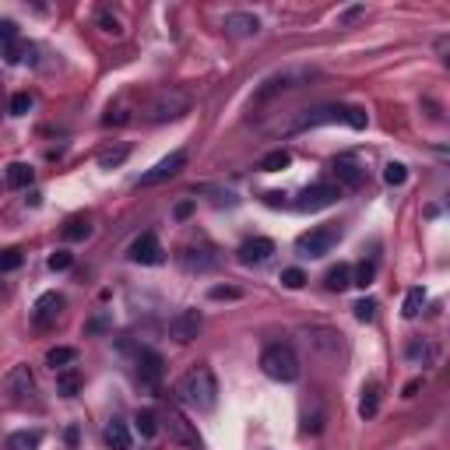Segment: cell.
Listing matches in <instances>:
<instances>
[{
	"label": "cell",
	"instance_id": "1",
	"mask_svg": "<svg viewBox=\"0 0 450 450\" xmlns=\"http://www.w3.org/2000/svg\"><path fill=\"white\" fill-rule=\"evenodd\" d=\"M176 397H179V404H186L197 415L211 411L218 404V380H214L211 366H190L176 380Z\"/></svg>",
	"mask_w": 450,
	"mask_h": 450
},
{
	"label": "cell",
	"instance_id": "2",
	"mask_svg": "<svg viewBox=\"0 0 450 450\" xmlns=\"http://www.w3.org/2000/svg\"><path fill=\"white\" fill-rule=\"evenodd\" d=\"M261 369H264V376H271L278 383H292V380H299V355L285 341L268 345L264 355H261Z\"/></svg>",
	"mask_w": 450,
	"mask_h": 450
},
{
	"label": "cell",
	"instance_id": "3",
	"mask_svg": "<svg viewBox=\"0 0 450 450\" xmlns=\"http://www.w3.org/2000/svg\"><path fill=\"white\" fill-rule=\"evenodd\" d=\"M320 123H348L352 130H362L369 123V116L359 106H320L299 120V127H320Z\"/></svg>",
	"mask_w": 450,
	"mask_h": 450
},
{
	"label": "cell",
	"instance_id": "4",
	"mask_svg": "<svg viewBox=\"0 0 450 450\" xmlns=\"http://www.w3.org/2000/svg\"><path fill=\"white\" fill-rule=\"evenodd\" d=\"M4 390H8V397L18 404V408H39V387H36V376H32V369L29 366H15L8 376H4Z\"/></svg>",
	"mask_w": 450,
	"mask_h": 450
},
{
	"label": "cell",
	"instance_id": "5",
	"mask_svg": "<svg viewBox=\"0 0 450 450\" xmlns=\"http://www.w3.org/2000/svg\"><path fill=\"white\" fill-rule=\"evenodd\" d=\"M334 243H338V229L320 225V229H310L296 240V250H299V257H324V254H331Z\"/></svg>",
	"mask_w": 450,
	"mask_h": 450
},
{
	"label": "cell",
	"instance_id": "6",
	"mask_svg": "<svg viewBox=\"0 0 450 450\" xmlns=\"http://www.w3.org/2000/svg\"><path fill=\"white\" fill-rule=\"evenodd\" d=\"M165 429H169V439L179 446V450H200V432H197V425L183 415V411H169V418H165Z\"/></svg>",
	"mask_w": 450,
	"mask_h": 450
},
{
	"label": "cell",
	"instance_id": "7",
	"mask_svg": "<svg viewBox=\"0 0 450 450\" xmlns=\"http://www.w3.org/2000/svg\"><path fill=\"white\" fill-rule=\"evenodd\" d=\"M186 106H190V99L183 95V92H162V95H155V102L148 106V120L151 123H162V120H176V116H183L186 113Z\"/></svg>",
	"mask_w": 450,
	"mask_h": 450
},
{
	"label": "cell",
	"instance_id": "8",
	"mask_svg": "<svg viewBox=\"0 0 450 450\" xmlns=\"http://www.w3.org/2000/svg\"><path fill=\"white\" fill-rule=\"evenodd\" d=\"M183 169H186V151H169L162 162H155V165L137 179V186H158V183H165V179L179 176Z\"/></svg>",
	"mask_w": 450,
	"mask_h": 450
},
{
	"label": "cell",
	"instance_id": "9",
	"mask_svg": "<svg viewBox=\"0 0 450 450\" xmlns=\"http://www.w3.org/2000/svg\"><path fill=\"white\" fill-rule=\"evenodd\" d=\"M162 373H165L162 355L151 352V348H141V355H137V383H141V390L155 394L162 387Z\"/></svg>",
	"mask_w": 450,
	"mask_h": 450
},
{
	"label": "cell",
	"instance_id": "10",
	"mask_svg": "<svg viewBox=\"0 0 450 450\" xmlns=\"http://www.w3.org/2000/svg\"><path fill=\"white\" fill-rule=\"evenodd\" d=\"M200 324H204L200 310H179V313L169 320V338H172V341H179V345H186V341H193V338H197Z\"/></svg>",
	"mask_w": 450,
	"mask_h": 450
},
{
	"label": "cell",
	"instance_id": "11",
	"mask_svg": "<svg viewBox=\"0 0 450 450\" xmlns=\"http://www.w3.org/2000/svg\"><path fill=\"white\" fill-rule=\"evenodd\" d=\"M334 200H338V186L334 183H313V186L303 190V197L296 200V207L299 211H320V207H327Z\"/></svg>",
	"mask_w": 450,
	"mask_h": 450
},
{
	"label": "cell",
	"instance_id": "12",
	"mask_svg": "<svg viewBox=\"0 0 450 450\" xmlns=\"http://www.w3.org/2000/svg\"><path fill=\"white\" fill-rule=\"evenodd\" d=\"M60 310H64V296L60 292H43L39 299H36V306H32V320H36V327H53L57 324V317H60Z\"/></svg>",
	"mask_w": 450,
	"mask_h": 450
},
{
	"label": "cell",
	"instance_id": "13",
	"mask_svg": "<svg viewBox=\"0 0 450 450\" xmlns=\"http://www.w3.org/2000/svg\"><path fill=\"white\" fill-rule=\"evenodd\" d=\"M130 261L134 264H162V243L155 240V233H144L130 243Z\"/></svg>",
	"mask_w": 450,
	"mask_h": 450
},
{
	"label": "cell",
	"instance_id": "14",
	"mask_svg": "<svg viewBox=\"0 0 450 450\" xmlns=\"http://www.w3.org/2000/svg\"><path fill=\"white\" fill-rule=\"evenodd\" d=\"M0 57L8 64H18L25 57V46L18 39V25L15 22H0Z\"/></svg>",
	"mask_w": 450,
	"mask_h": 450
},
{
	"label": "cell",
	"instance_id": "15",
	"mask_svg": "<svg viewBox=\"0 0 450 450\" xmlns=\"http://www.w3.org/2000/svg\"><path fill=\"white\" fill-rule=\"evenodd\" d=\"M236 254H240L243 264H264V261L275 254V243H271L268 236H254V240H243Z\"/></svg>",
	"mask_w": 450,
	"mask_h": 450
},
{
	"label": "cell",
	"instance_id": "16",
	"mask_svg": "<svg viewBox=\"0 0 450 450\" xmlns=\"http://www.w3.org/2000/svg\"><path fill=\"white\" fill-rule=\"evenodd\" d=\"M225 32H229L233 39H250V36L261 32V22H257V15L233 11V15H225Z\"/></svg>",
	"mask_w": 450,
	"mask_h": 450
},
{
	"label": "cell",
	"instance_id": "17",
	"mask_svg": "<svg viewBox=\"0 0 450 450\" xmlns=\"http://www.w3.org/2000/svg\"><path fill=\"white\" fill-rule=\"evenodd\" d=\"M334 176H338V183L341 186H359L362 183V176H366V169L352 158V155H341V158H334Z\"/></svg>",
	"mask_w": 450,
	"mask_h": 450
},
{
	"label": "cell",
	"instance_id": "18",
	"mask_svg": "<svg viewBox=\"0 0 450 450\" xmlns=\"http://www.w3.org/2000/svg\"><path fill=\"white\" fill-rule=\"evenodd\" d=\"M106 446L109 450H130V429H127V422L113 418L106 425Z\"/></svg>",
	"mask_w": 450,
	"mask_h": 450
},
{
	"label": "cell",
	"instance_id": "19",
	"mask_svg": "<svg viewBox=\"0 0 450 450\" xmlns=\"http://www.w3.org/2000/svg\"><path fill=\"white\" fill-rule=\"evenodd\" d=\"M39 443H43L39 429H22V432H11L8 436L4 450H39Z\"/></svg>",
	"mask_w": 450,
	"mask_h": 450
},
{
	"label": "cell",
	"instance_id": "20",
	"mask_svg": "<svg viewBox=\"0 0 450 450\" xmlns=\"http://www.w3.org/2000/svg\"><path fill=\"white\" fill-rule=\"evenodd\" d=\"M74 362H78V352L67 348V345H57V348L46 352V366H50L53 373H60V369H67V366H74Z\"/></svg>",
	"mask_w": 450,
	"mask_h": 450
},
{
	"label": "cell",
	"instance_id": "21",
	"mask_svg": "<svg viewBox=\"0 0 450 450\" xmlns=\"http://www.w3.org/2000/svg\"><path fill=\"white\" fill-rule=\"evenodd\" d=\"M57 390H60L64 397H74V394L81 390V373H78V366H67V369L57 373Z\"/></svg>",
	"mask_w": 450,
	"mask_h": 450
},
{
	"label": "cell",
	"instance_id": "22",
	"mask_svg": "<svg viewBox=\"0 0 450 450\" xmlns=\"http://www.w3.org/2000/svg\"><path fill=\"white\" fill-rule=\"evenodd\" d=\"M324 282H327V289H331V292H345V289L352 285V268H348V264H334V268L327 271V278H324Z\"/></svg>",
	"mask_w": 450,
	"mask_h": 450
},
{
	"label": "cell",
	"instance_id": "23",
	"mask_svg": "<svg viewBox=\"0 0 450 450\" xmlns=\"http://www.w3.org/2000/svg\"><path fill=\"white\" fill-rule=\"evenodd\" d=\"M422 306H425V289H418V285L408 289V292H404V303H401V313H404L408 320H415V317L422 313Z\"/></svg>",
	"mask_w": 450,
	"mask_h": 450
},
{
	"label": "cell",
	"instance_id": "24",
	"mask_svg": "<svg viewBox=\"0 0 450 450\" xmlns=\"http://www.w3.org/2000/svg\"><path fill=\"white\" fill-rule=\"evenodd\" d=\"M32 165H25V162H11L8 165V186H15V190H22V186H29L32 183Z\"/></svg>",
	"mask_w": 450,
	"mask_h": 450
},
{
	"label": "cell",
	"instance_id": "25",
	"mask_svg": "<svg viewBox=\"0 0 450 450\" xmlns=\"http://www.w3.org/2000/svg\"><path fill=\"white\" fill-rule=\"evenodd\" d=\"M289 162H292V155H289L285 148H275V151H268V155L261 158V169H264V172H282Z\"/></svg>",
	"mask_w": 450,
	"mask_h": 450
},
{
	"label": "cell",
	"instance_id": "26",
	"mask_svg": "<svg viewBox=\"0 0 450 450\" xmlns=\"http://www.w3.org/2000/svg\"><path fill=\"white\" fill-rule=\"evenodd\" d=\"M134 422H137V432H141L144 439H151V436L158 432V418H155V411H151V408L137 411V415H134Z\"/></svg>",
	"mask_w": 450,
	"mask_h": 450
},
{
	"label": "cell",
	"instance_id": "27",
	"mask_svg": "<svg viewBox=\"0 0 450 450\" xmlns=\"http://www.w3.org/2000/svg\"><path fill=\"white\" fill-rule=\"evenodd\" d=\"M376 408H380V397H376V383H369V387L362 390V401H359V415H362V418H373V415H376Z\"/></svg>",
	"mask_w": 450,
	"mask_h": 450
},
{
	"label": "cell",
	"instance_id": "28",
	"mask_svg": "<svg viewBox=\"0 0 450 450\" xmlns=\"http://www.w3.org/2000/svg\"><path fill=\"white\" fill-rule=\"evenodd\" d=\"M373 278H376V264L373 261H362L359 268H352V285H362L366 289Z\"/></svg>",
	"mask_w": 450,
	"mask_h": 450
},
{
	"label": "cell",
	"instance_id": "29",
	"mask_svg": "<svg viewBox=\"0 0 450 450\" xmlns=\"http://www.w3.org/2000/svg\"><path fill=\"white\" fill-rule=\"evenodd\" d=\"M408 179V169L401 165V162H387V169H383V183L387 186H401Z\"/></svg>",
	"mask_w": 450,
	"mask_h": 450
},
{
	"label": "cell",
	"instance_id": "30",
	"mask_svg": "<svg viewBox=\"0 0 450 450\" xmlns=\"http://www.w3.org/2000/svg\"><path fill=\"white\" fill-rule=\"evenodd\" d=\"M92 233V225L85 221V218H74V221H67V229H64V240H85Z\"/></svg>",
	"mask_w": 450,
	"mask_h": 450
},
{
	"label": "cell",
	"instance_id": "31",
	"mask_svg": "<svg viewBox=\"0 0 450 450\" xmlns=\"http://www.w3.org/2000/svg\"><path fill=\"white\" fill-rule=\"evenodd\" d=\"M22 268V250H0V275Z\"/></svg>",
	"mask_w": 450,
	"mask_h": 450
},
{
	"label": "cell",
	"instance_id": "32",
	"mask_svg": "<svg viewBox=\"0 0 450 450\" xmlns=\"http://www.w3.org/2000/svg\"><path fill=\"white\" fill-rule=\"evenodd\" d=\"M127 155H130L127 148H109V151H102V155H99V165H102V169H113V165L127 162Z\"/></svg>",
	"mask_w": 450,
	"mask_h": 450
},
{
	"label": "cell",
	"instance_id": "33",
	"mask_svg": "<svg viewBox=\"0 0 450 450\" xmlns=\"http://www.w3.org/2000/svg\"><path fill=\"white\" fill-rule=\"evenodd\" d=\"M282 285H285V289H303V285H306V275H303L299 268H285V271H282Z\"/></svg>",
	"mask_w": 450,
	"mask_h": 450
},
{
	"label": "cell",
	"instance_id": "34",
	"mask_svg": "<svg viewBox=\"0 0 450 450\" xmlns=\"http://www.w3.org/2000/svg\"><path fill=\"white\" fill-rule=\"evenodd\" d=\"M352 310H355V317H359L362 324H369V320L376 317V299H359Z\"/></svg>",
	"mask_w": 450,
	"mask_h": 450
},
{
	"label": "cell",
	"instance_id": "35",
	"mask_svg": "<svg viewBox=\"0 0 450 450\" xmlns=\"http://www.w3.org/2000/svg\"><path fill=\"white\" fill-rule=\"evenodd\" d=\"M99 25H102V32H106V36H123V25H120L109 11H102V15H99Z\"/></svg>",
	"mask_w": 450,
	"mask_h": 450
},
{
	"label": "cell",
	"instance_id": "36",
	"mask_svg": "<svg viewBox=\"0 0 450 450\" xmlns=\"http://www.w3.org/2000/svg\"><path fill=\"white\" fill-rule=\"evenodd\" d=\"M29 109H32V95H25V92H18V95L11 99V113H15V116H25Z\"/></svg>",
	"mask_w": 450,
	"mask_h": 450
},
{
	"label": "cell",
	"instance_id": "37",
	"mask_svg": "<svg viewBox=\"0 0 450 450\" xmlns=\"http://www.w3.org/2000/svg\"><path fill=\"white\" fill-rule=\"evenodd\" d=\"M71 261H74V257H71L67 250H57V254L50 257V271H67V268H71Z\"/></svg>",
	"mask_w": 450,
	"mask_h": 450
},
{
	"label": "cell",
	"instance_id": "38",
	"mask_svg": "<svg viewBox=\"0 0 450 450\" xmlns=\"http://www.w3.org/2000/svg\"><path fill=\"white\" fill-rule=\"evenodd\" d=\"M207 296H211V299H240V289H233V285H214Z\"/></svg>",
	"mask_w": 450,
	"mask_h": 450
},
{
	"label": "cell",
	"instance_id": "39",
	"mask_svg": "<svg viewBox=\"0 0 450 450\" xmlns=\"http://www.w3.org/2000/svg\"><path fill=\"white\" fill-rule=\"evenodd\" d=\"M102 123H106V127H113V123L120 127V123H127V113H123V109H116V113H109V116H106Z\"/></svg>",
	"mask_w": 450,
	"mask_h": 450
},
{
	"label": "cell",
	"instance_id": "40",
	"mask_svg": "<svg viewBox=\"0 0 450 450\" xmlns=\"http://www.w3.org/2000/svg\"><path fill=\"white\" fill-rule=\"evenodd\" d=\"M190 211H193V200H179L176 204V218H186Z\"/></svg>",
	"mask_w": 450,
	"mask_h": 450
},
{
	"label": "cell",
	"instance_id": "41",
	"mask_svg": "<svg viewBox=\"0 0 450 450\" xmlns=\"http://www.w3.org/2000/svg\"><path fill=\"white\" fill-rule=\"evenodd\" d=\"M408 355H411V359H418V355H422V359H425V355H429V348H425V345H418V341H415V345H411V348H408Z\"/></svg>",
	"mask_w": 450,
	"mask_h": 450
},
{
	"label": "cell",
	"instance_id": "42",
	"mask_svg": "<svg viewBox=\"0 0 450 450\" xmlns=\"http://www.w3.org/2000/svg\"><path fill=\"white\" fill-rule=\"evenodd\" d=\"M418 387H422V380H408V383H404V397H415Z\"/></svg>",
	"mask_w": 450,
	"mask_h": 450
}]
</instances>
